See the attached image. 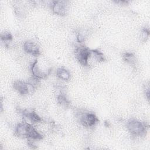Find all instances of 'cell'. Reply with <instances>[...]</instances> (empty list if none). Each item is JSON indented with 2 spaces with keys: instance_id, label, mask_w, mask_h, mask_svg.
<instances>
[{
  "instance_id": "cell-1",
  "label": "cell",
  "mask_w": 150,
  "mask_h": 150,
  "mask_svg": "<svg viewBox=\"0 0 150 150\" xmlns=\"http://www.w3.org/2000/svg\"><path fill=\"white\" fill-rule=\"evenodd\" d=\"M15 134L19 137L27 138L33 140H39L43 138L42 134L32 125L27 122L19 123L18 124L15 128Z\"/></svg>"
},
{
  "instance_id": "cell-2",
  "label": "cell",
  "mask_w": 150,
  "mask_h": 150,
  "mask_svg": "<svg viewBox=\"0 0 150 150\" xmlns=\"http://www.w3.org/2000/svg\"><path fill=\"white\" fill-rule=\"evenodd\" d=\"M127 128L129 132L134 136H143L146 131V125L136 119L129 120L127 122Z\"/></svg>"
},
{
  "instance_id": "cell-3",
  "label": "cell",
  "mask_w": 150,
  "mask_h": 150,
  "mask_svg": "<svg viewBox=\"0 0 150 150\" xmlns=\"http://www.w3.org/2000/svg\"><path fill=\"white\" fill-rule=\"evenodd\" d=\"M75 56L82 66H87L91 56V50L84 46H79L75 49Z\"/></svg>"
},
{
  "instance_id": "cell-4",
  "label": "cell",
  "mask_w": 150,
  "mask_h": 150,
  "mask_svg": "<svg viewBox=\"0 0 150 150\" xmlns=\"http://www.w3.org/2000/svg\"><path fill=\"white\" fill-rule=\"evenodd\" d=\"M79 118L80 122L83 126L86 127H93L98 121L97 117L93 112H83L80 114Z\"/></svg>"
},
{
  "instance_id": "cell-5",
  "label": "cell",
  "mask_w": 150,
  "mask_h": 150,
  "mask_svg": "<svg viewBox=\"0 0 150 150\" xmlns=\"http://www.w3.org/2000/svg\"><path fill=\"white\" fill-rule=\"evenodd\" d=\"M13 88L22 95L27 94L33 91L35 87L30 83L23 81H15L13 84Z\"/></svg>"
},
{
  "instance_id": "cell-6",
  "label": "cell",
  "mask_w": 150,
  "mask_h": 150,
  "mask_svg": "<svg viewBox=\"0 0 150 150\" xmlns=\"http://www.w3.org/2000/svg\"><path fill=\"white\" fill-rule=\"evenodd\" d=\"M52 9L53 12L59 15H66L67 11V3L65 1H56L52 2Z\"/></svg>"
},
{
  "instance_id": "cell-7",
  "label": "cell",
  "mask_w": 150,
  "mask_h": 150,
  "mask_svg": "<svg viewBox=\"0 0 150 150\" xmlns=\"http://www.w3.org/2000/svg\"><path fill=\"white\" fill-rule=\"evenodd\" d=\"M31 71L33 74V76H35L39 79H45L46 77L48 74H49L51 69L48 70H43L40 69L38 65V60H36L32 64L31 66Z\"/></svg>"
},
{
  "instance_id": "cell-8",
  "label": "cell",
  "mask_w": 150,
  "mask_h": 150,
  "mask_svg": "<svg viewBox=\"0 0 150 150\" xmlns=\"http://www.w3.org/2000/svg\"><path fill=\"white\" fill-rule=\"evenodd\" d=\"M24 50L33 56H38L40 54V49L36 43L32 41H26L23 45Z\"/></svg>"
},
{
  "instance_id": "cell-9",
  "label": "cell",
  "mask_w": 150,
  "mask_h": 150,
  "mask_svg": "<svg viewBox=\"0 0 150 150\" xmlns=\"http://www.w3.org/2000/svg\"><path fill=\"white\" fill-rule=\"evenodd\" d=\"M22 114L24 117L29 119L32 122H40L42 121V119L34 111H29L28 110H23Z\"/></svg>"
},
{
  "instance_id": "cell-10",
  "label": "cell",
  "mask_w": 150,
  "mask_h": 150,
  "mask_svg": "<svg viewBox=\"0 0 150 150\" xmlns=\"http://www.w3.org/2000/svg\"><path fill=\"white\" fill-rule=\"evenodd\" d=\"M57 76L63 80H68L70 78V72L64 68H59L56 71Z\"/></svg>"
},
{
  "instance_id": "cell-11",
  "label": "cell",
  "mask_w": 150,
  "mask_h": 150,
  "mask_svg": "<svg viewBox=\"0 0 150 150\" xmlns=\"http://www.w3.org/2000/svg\"><path fill=\"white\" fill-rule=\"evenodd\" d=\"M91 56H93L95 60L98 62H103L105 60L104 54L97 49L91 50Z\"/></svg>"
},
{
  "instance_id": "cell-12",
  "label": "cell",
  "mask_w": 150,
  "mask_h": 150,
  "mask_svg": "<svg viewBox=\"0 0 150 150\" xmlns=\"http://www.w3.org/2000/svg\"><path fill=\"white\" fill-rule=\"evenodd\" d=\"M123 59L124 60L131 66H135V56L129 52H126L123 54Z\"/></svg>"
},
{
  "instance_id": "cell-13",
  "label": "cell",
  "mask_w": 150,
  "mask_h": 150,
  "mask_svg": "<svg viewBox=\"0 0 150 150\" xmlns=\"http://www.w3.org/2000/svg\"><path fill=\"white\" fill-rule=\"evenodd\" d=\"M57 102L62 105L67 107L69 105V103H70L69 101L66 97V96L63 94H61L59 95L57 97Z\"/></svg>"
},
{
  "instance_id": "cell-14",
  "label": "cell",
  "mask_w": 150,
  "mask_h": 150,
  "mask_svg": "<svg viewBox=\"0 0 150 150\" xmlns=\"http://www.w3.org/2000/svg\"><path fill=\"white\" fill-rule=\"evenodd\" d=\"M1 39L4 42H8L12 40V36L9 32H4L1 34Z\"/></svg>"
},
{
  "instance_id": "cell-15",
  "label": "cell",
  "mask_w": 150,
  "mask_h": 150,
  "mask_svg": "<svg viewBox=\"0 0 150 150\" xmlns=\"http://www.w3.org/2000/svg\"><path fill=\"white\" fill-rule=\"evenodd\" d=\"M77 39L79 42H82L84 40V36L81 33H79L77 35Z\"/></svg>"
}]
</instances>
